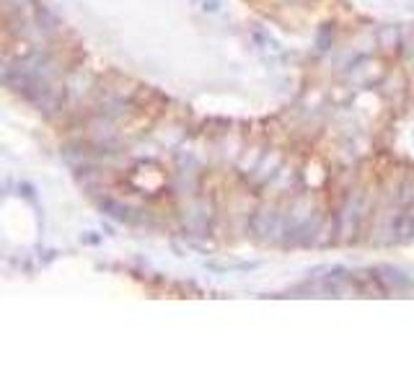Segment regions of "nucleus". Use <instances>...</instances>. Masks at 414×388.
<instances>
[]
</instances>
